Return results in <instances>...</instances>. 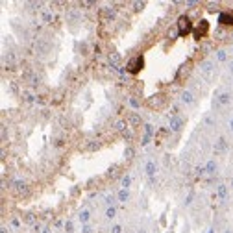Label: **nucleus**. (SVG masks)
I'll return each instance as SVG.
<instances>
[{
    "mask_svg": "<svg viewBox=\"0 0 233 233\" xmlns=\"http://www.w3.org/2000/svg\"><path fill=\"white\" fill-rule=\"evenodd\" d=\"M181 102L183 104H192L194 102V96H192L191 91H183V93H181Z\"/></svg>",
    "mask_w": 233,
    "mask_h": 233,
    "instance_id": "9d476101",
    "label": "nucleus"
},
{
    "mask_svg": "<svg viewBox=\"0 0 233 233\" xmlns=\"http://www.w3.org/2000/svg\"><path fill=\"white\" fill-rule=\"evenodd\" d=\"M115 215H116V211H115V207H109L107 211H105V216L107 218H115Z\"/></svg>",
    "mask_w": 233,
    "mask_h": 233,
    "instance_id": "a211bd4d",
    "label": "nucleus"
},
{
    "mask_svg": "<svg viewBox=\"0 0 233 233\" xmlns=\"http://www.w3.org/2000/svg\"><path fill=\"white\" fill-rule=\"evenodd\" d=\"M230 72L233 74V61H230Z\"/></svg>",
    "mask_w": 233,
    "mask_h": 233,
    "instance_id": "c85d7f7f",
    "label": "nucleus"
},
{
    "mask_svg": "<svg viewBox=\"0 0 233 233\" xmlns=\"http://www.w3.org/2000/svg\"><path fill=\"white\" fill-rule=\"evenodd\" d=\"M102 17H105V19L115 17V9H113V8H105L104 11H102Z\"/></svg>",
    "mask_w": 233,
    "mask_h": 233,
    "instance_id": "4468645a",
    "label": "nucleus"
},
{
    "mask_svg": "<svg viewBox=\"0 0 233 233\" xmlns=\"http://www.w3.org/2000/svg\"><path fill=\"white\" fill-rule=\"evenodd\" d=\"M218 24H222V26H233V11H222L218 17Z\"/></svg>",
    "mask_w": 233,
    "mask_h": 233,
    "instance_id": "423d86ee",
    "label": "nucleus"
},
{
    "mask_svg": "<svg viewBox=\"0 0 233 233\" xmlns=\"http://www.w3.org/2000/svg\"><path fill=\"white\" fill-rule=\"evenodd\" d=\"M80 220H82L83 224H87V222H89V211H82V213H80Z\"/></svg>",
    "mask_w": 233,
    "mask_h": 233,
    "instance_id": "2eb2a0df",
    "label": "nucleus"
},
{
    "mask_svg": "<svg viewBox=\"0 0 233 233\" xmlns=\"http://www.w3.org/2000/svg\"><path fill=\"white\" fill-rule=\"evenodd\" d=\"M52 19H54V15L50 13V11H46V13H44V21H46V22H50Z\"/></svg>",
    "mask_w": 233,
    "mask_h": 233,
    "instance_id": "5701e85b",
    "label": "nucleus"
},
{
    "mask_svg": "<svg viewBox=\"0 0 233 233\" xmlns=\"http://www.w3.org/2000/svg\"><path fill=\"white\" fill-rule=\"evenodd\" d=\"M130 104L133 105V107H139V105H141V104H139V100H135V98H131V100H130Z\"/></svg>",
    "mask_w": 233,
    "mask_h": 233,
    "instance_id": "bb28decb",
    "label": "nucleus"
},
{
    "mask_svg": "<svg viewBox=\"0 0 233 233\" xmlns=\"http://www.w3.org/2000/svg\"><path fill=\"white\" fill-rule=\"evenodd\" d=\"M218 102H220V104H227V102H230V94H227V93H222Z\"/></svg>",
    "mask_w": 233,
    "mask_h": 233,
    "instance_id": "6ab92c4d",
    "label": "nucleus"
},
{
    "mask_svg": "<svg viewBox=\"0 0 233 233\" xmlns=\"http://www.w3.org/2000/svg\"><path fill=\"white\" fill-rule=\"evenodd\" d=\"M176 30H178V35L180 37H187L191 32H194V26H192L191 19L187 15H180L178 17V22H176Z\"/></svg>",
    "mask_w": 233,
    "mask_h": 233,
    "instance_id": "f257e3e1",
    "label": "nucleus"
},
{
    "mask_svg": "<svg viewBox=\"0 0 233 233\" xmlns=\"http://www.w3.org/2000/svg\"><path fill=\"white\" fill-rule=\"evenodd\" d=\"M183 128V119H180L178 115H172L170 116V130L172 131H180Z\"/></svg>",
    "mask_w": 233,
    "mask_h": 233,
    "instance_id": "0eeeda50",
    "label": "nucleus"
},
{
    "mask_svg": "<svg viewBox=\"0 0 233 233\" xmlns=\"http://www.w3.org/2000/svg\"><path fill=\"white\" fill-rule=\"evenodd\" d=\"M124 154H126V157H131V155H133V148H131V146H128Z\"/></svg>",
    "mask_w": 233,
    "mask_h": 233,
    "instance_id": "4be33fe9",
    "label": "nucleus"
},
{
    "mask_svg": "<svg viewBox=\"0 0 233 233\" xmlns=\"http://www.w3.org/2000/svg\"><path fill=\"white\" fill-rule=\"evenodd\" d=\"M227 148V143H226V139L224 137H220L218 141H216L215 143V154H222V152H224Z\"/></svg>",
    "mask_w": 233,
    "mask_h": 233,
    "instance_id": "6e6552de",
    "label": "nucleus"
},
{
    "mask_svg": "<svg viewBox=\"0 0 233 233\" xmlns=\"http://www.w3.org/2000/svg\"><path fill=\"white\" fill-rule=\"evenodd\" d=\"M82 233H93V230H91V226H83L82 227Z\"/></svg>",
    "mask_w": 233,
    "mask_h": 233,
    "instance_id": "a878e982",
    "label": "nucleus"
},
{
    "mask_svg": "<svg viewBox=\"0 0 233 233\" xmlns=\"http://www.w3.org/2000/svg\"><path fill=\"white\" fill-rule=\"evenodd\" d=\"M111 233H122V226H113L111 227Z\"/></svg>",
    "mask_w": 233,
    "mask_h": 233,
    "instance_id": "412c9836",
    "label": "nucleus"
},
{
    "mask_svg": "<svg viewBox=\"0 0 233 233\" xmlns=\"http://www.w3.org/2000/svg\"><path fill=\"white\" fill-rule=\"evenodd\" d=\"M65 231H67V233L72 231V222H67V224H65Z\"/></svg>",
    "mask_w": 233,
    "mask_h": 233,
    "instance_id": "393cba45",
    "label": "nucleus"
},
{
    "mask_svg": "<svg viewBox=\"0 0 233 233\" xmlns=\"http://www.w3.org/2000/svg\"><path fill=\"white\" fill-rule=\"evenodd\" d=\"M128 122L133 126V128H137V126H141V116L137 113H130L128 115Z\"/></svg>",
    "mask_w": 233,
    "mask_h": 233,
    "instance_id": "1a4fd4ad",
    "label": "nucleus"
},
{
    "mask_svg": "<svg viewBox=\"0 0 233 233\" xmlns=\"http://www.w3.org/2000/svg\"><path fill=\"white\" fill-rule=\"evenodd\" d=\"M143 65H144V59H143V55H135V58H131L128 63H126V72H130V74H137L141 69H143Z\"/></svg>",
    "mask_w": 233,
    "mask_h": 233,
    "instance_id": "f03ea898",
    "label": "nucleus"
},
{
    "mask_svg": "<svg viewBox=\"0 0 233 233\" xmlns=\"http://www.w3.org/2000/svg\"><path fill=\"white\" fill-rule=\"evenodd\" d=\"M155 170H157L155 163H154V161H148V163H146V174H148V176H154Z\"/></svg>",
    "mask_w": 233,
    "mask_h": 233,
    "instance_id": "9b49d317",
    "label": "nucleus"
},
{
    "mask_svg": "<svg viewBox=\"0 0 233 233\" xmlns=\"http://www.w3.org/2000/svg\"><path fill=\"white\" fill-rule=\"evenodd\" d=\"M207 33H209V24H207V21H200L198 24H196V28H194L196 39H204Z\"/></svg>",
    "mask_w": 233,
    "mask_h": 233,
    "instance_id": "7ed1b4c3",
    "label": "nucleus"
},
{
    "mask_svg": "<svg viewBox=\"0 0 233 233\" xmlns=\"http://www.w3.org/2000/svg\"><path fill=\"white\" fill-rule=\"evenodd\" d=\"M216 192H218V196H222V198H224V196L227 194V189H226V185H218V189H216Z\"/></svg>",
    "mask_w": 233,
    "mask_h": 233,
    "instance_id": "dca6fc26",
    "label": "nucleus"
},
{
    "mask_svg": "<svg viewBox=\"0 0 233 233\" xmlns=\"http://www.w3.org/2000/svg\"><path fill=\"white\" fill-rule=\"evenodd\" d=\"M148 104L152 105V107H155V109H161L166 104V96L165 94H155V96H152V98H150Z\"/></svg>",
    "mask_w": 233,
    "mask_h": 233,
    "instance_id": "20e7f679",
    "label": "nucleus"
},
{
    "mask_svg": "<svg viewBox=\"0 0 233 233\" xmlns=\"http://www.w3.org/2000/svg\"><path fill=\"white\" fill-rule=\"evenodd\" d=\"M130 183H131V178H130V176H124V178H122V187H124V189H128Z\"/></svg>",
    "mask_w": 233,
    "mask_h": 233,
    "instance_id": "aec40b11",
    "label": "nucleus"
},
{
    "mask_svg": "<svg viewBox=\"0 0 233 233\" xmlns=\"http://www.w3.org/2000/svg\"><path fill=\"white\" fill-rule=\"evenodd\" d=\"M133 8H135V11H139L141 8H144V2H135V4H133Z\"/></svg>",
    "mask_w": 233,
    "mask_h": 233,
    "instance_id": "b1692460",
    "label": "nucleus"
},
{
    "mask_svg": "<svg viewBox=\"0 0 233 233\" xmlns=\"http://www.w3.org/2000/svg\"><path fill=\"white\" fill-rule=\"evenodd\" d=\"M226 58L227 55H226L224 50H218V52H216V59H218V61H226Z\"/></svg>",
    "mask_w": 233,
    "mask_h": 233,
    "instance_id": "f3484780",
    "label": "nucleus"
},
{
    "mask_svg": "<svg viewBox=\"0 0 233 233\" xmlns=\"http://www.w3.org/2000/svg\"><path fill=\"white\" fill-rule=\"evenodd\" d=\"M35 52H37L39 55H44V54H48V50H50V44L44 41V39H37V41H35Z\"/></svg>",
    "mask_w": 233,
    "mask_h": 233,
    "instance_id": "39448f33",
    "label": "nucleus"
},
{
    "mask_svg": "<svg viewBox=\"0 0 233 233\" xmlns=\"http://www.w3.org/2000/svg\"><path fill=\"white\" fill-rule=\"evenodd\" d=\"M215 170H216V163H215V161H207L205 172H207V174H215Z\"/></svg>",
    "mask_w": 233,
    "mask_h": 233,
    "instance_id": "ddd939ff",
    "label": "nucleus"
},
{
    "mask_svg": "<svg viewBox=\"0 0 233 233\" xmlns=\"http://www.w3.org/2000/svg\"><path fill=\"white\" fill-rule=\"evenodd\" d=\"M116 198H119V202H126L130 198V192L128 189H122V191H119V194H116Z\"/></svg>",
    "mask_w": 233,
    "mask_h": 233,
    "instance_id": "f8f14e48",
    "label": "nucleus"
},
{
    "mask_svg": "<svg viewBox=\"0 0 233 233\" xmlns=\"http://www.w3.org/2000/svg\"><path fill=\"white\" fill-rule=\"evenodd\" d=\"M231 130H233V120H231Z\"/></svg>",
    "mask_w": 233,
    "mask_h": 233,
    "instance_id": "c756f323",
    "label": "nucleus"
},
{
    "mask_svg": "<svg viewBox=\"0 0 233 233\" xmlns=\"http://www.w3.org/2000/svg\"><path fill=\"white\" fill-rule=\"evenodd\" d=\"M24 220H26L28 224H33V216L32 215H26V216H24Z\"/></svg>",
    "mask_w": 233,
    "mask_h": 233,
    "instance_id": "cd10ccee",
    "label": "nucleus"
}]
</instances>
